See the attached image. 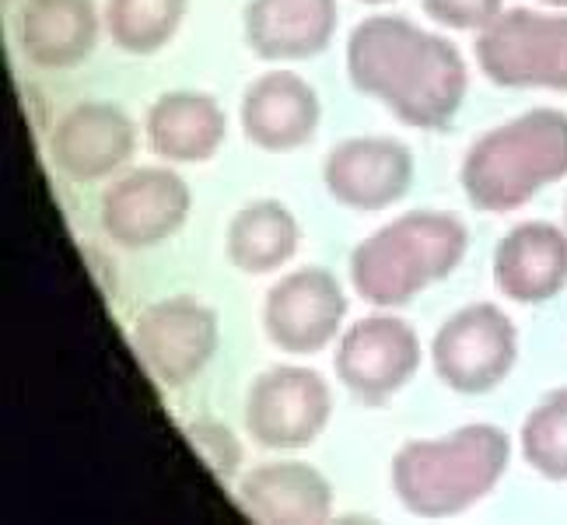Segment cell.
I'll return each mask as SVG.
<instances>
[{
  "mask_svg": "<svg viewBox=\"0 0 567 525\" xmlns=\"http://www.w3.org/2000/svg\"><path fill=\"white\" fill-rule=\"evenodd\" d=\"M347 81L413 130H445L466 102L470 71L452 39L403 14H372L347 39Z\"/></svg>",
  "mask_w": 567,
  "mask_h": 525,
  "instance_id": "cell-1",
  "label": "cell"
},
{
  "mask_svg": "<svg viewBox=\"0 0 567 525\" xmlns=\"http://www.w3.org/2000/svg\"><path fill=\"white\" fill-rule=\"evenodd\" d=\"M512 437L497 424H463L442 437H410L389 463V484L417 518H455L476 508L508 473Z\"/></svg>",
  "mask_w": 567,
  "mask_h": 525,
  "instance_id": "cell-2",
  "label": "cell"
},
{
  "mask_svg": "<svg viewBox=\"0 0 567 525\" xmlns=\"http://www.w3.org/2000/svg\"><path fill=\"white\" fill-rule=\"evenodd\" d=\"M470 253V228L452 210H410L392 217L351 249L354 295L372 309H403L431 284L452 277Z\"/></svg>",
  "mask_w": 567,
  "mask_h": 525,
  "instance_id": "cell-3",
  "label": "cell"
},
{
  "mask_svg": "<svg viewBox=\"0 0 567 525\" xmlns=\"http://www.w3.org/2000/svg\"><path fill=\"white\" fill-rule=\"evenodd\" d=\"M560 179H567V113L550 105L480 134L460 165L466 200L484 214H512Z\"/></svg>",
  "mask_w": 567,
  "mask_h": 525,
  "instance_id": "cell-4",
  "label": "cell"
},
{
  "mask_svg": "<svg viewBox=\"0 0 567 525\" xmlns=\"http://www.w3.org/2000/svg\"><path fill=\"white\" fill-rule=\"evenodd\" d=\"M476 63L501 87L567 92V11H501L476 32Z\"/></svg>",
  "mask_w": 567,
  "mask_h": 525,
  "instance_id": "cell-5",
  "label": "cell"
},
{
  "mask_svg": "<svg viewBox=\"0 0 567 525\" xmlns=\"http://www.w3.org/2000/svg\"><path fill=\"white\" fill-rule=\"evenodd\" d=\"M518 361V330L494 301L452 312L431 340V364L442 385L460 397H484L505 382Z\"/></svg>",
  "mask_w": 567,
  "mask_h": 525,
  "instance_id": "cell-6",
  "label": "cell"
},
{
  "mask_svg": "<svg viewBox=\"0 0 567 525\" xmlns=\"http://www.w3.org/2000/svg\"><path fill=\"white\" fill-rule=\"evenodd\" d=\"M137 361L162 389H186L217 358L221 319L193 295H168L144 305L134 319Z\"/></svg>",
  "mask_w": 567,
  "mask_h": 525,
  "instance_id": "cell-7",
  "label": "cell"
},
{
  "mask_svg": "<svg viewBox=\"0 0 567 525\" xmlns=\"http://www.w3.org/2000/svg\"><path fill=\"white\" fill-rule=\"evenodd\" d=\"M333 418V392L316 368L274 364L249 382L243 421L259 449H309Z\"/></svg>",
  "mask_w": 567,
  "mask_h": 525,
  "instance_id": "cell-8",
  "label": "cell"
},
{
  "mask_svg": "<svg viewBox=\"0 0 567 525\" xmlns=\"http://www.w3.org/2000/svg\"><path fill=\"white\" fill-rule=\"evenodd\" d=\"M193 210V189L176 168L141 165L123 172L102 193V231L120 249L144 253L183 231Z\"/></svg>",
  "mask_w": 567,
  "mask_h": 525,
  "instance_id": "cell-9",
  "label": "cell"
},
{
  "mask_svg": "<svg viewBox=\"0 0 567 525\" xmlns=\"http://www.w3.org/2000/svg\"><path fill=\"white\" fill-rule=\"evenodd\" d=\"M421 337L417 330L379 309L351 322L337 340L333 368L343 389L364 406H382L410 385L421 368Z\"/></svg>",
  "mask_w": 567,
  "mask_h": 525,
  "instance_id": "cell-10",
  "label": "cell"
},
{
  "mask_svg": "<svg viewBox=\"0 0 567 525\" xmlns=\"http://www.w3.org/2000/svg\"><path fill=\"white\" fill-rule=\"evenodd\" d=\"M259 319H264L267 340L284 354H319L343 333V284L322 267L291 270L267 291Z\"/></svg>",
  "mask_w": 567,
  "mask_h": 525,
  "instance_id": "cell-11",
  "label": "cell"
},
{
  "mask_svg": "<svg viewBox=\"0 0 567 525\" xmlns=\"http://www.w3.org/2000/svg\"><path fill=\"white\" fill-rule=\"evenodd\" d=\"M417 162L396 137H347L322 162V186L347 210L375 214L400 204L413 186Z\"/></svg>",
  "mask_w": 567,
  "mask_h": 525,
  "instance_id": "cell-12",
  "label": "cell"
},
{
  "mask_svg": "<svg viewBox=\"0 0 567 525\" xmlns=\"http://www.w3.org/2000/svg\"><path fill=\"white\" fill-rule=\"evenodd\" d=\"M137 151V126L116 102H78L50 134V158L71 183H99L120 172Z\"/></svg>",
  "mask_w": 567,
  "mask_h": 525,
  "instance_id": "cell-13",
  "label": "cell"
},
{
  "mask_svg": "<svg viewBox=\"0 0 567 525\" xmlns=\"http://www.w3.org/2000/svg\"><path fill=\"white\" fill-rule=\"evenodd\" d=\"M333 484L312 463L270 459L238 476L235 501L252 522L264 525H316L333 515Z\"/></svg>",
  "mask_w": 567,
  "mask_h": 525,
  "instance_id": "cell-14",
  "label": "cell"
},
{
  "mask_svg": "<svg viewBox=\"0 0 567 525\" xmlns=\"http://www.w3.org/2000/svg\"><path fill=\"white\" fill-rule=\"evenodd\" d=\"M238 120H243V134L259 151L288 155L316 137L322 105L316 87L295 71H270L246 87Z\"/></svg>",
  "mask_w": 567,
  "mask_h": 525,
  "instance_id": "cell-15",
  "label": "cell"
},
{
  "mask_svg": "<svg viewBox=\"0 0 567 525\" xmlns=\"http://www.w3.org/2000/svg\"><path fill=\"white\" fill-rule=\"evenodd\" d=\"M494 284L515 305H543L567 288V231L522 222L494 249Z\"/></svg>",
  "mask_w": 567,
  "mask_h": 525,
  "instance_id": "cell-16",
  "label": "cell"
},
{
  "mask_svg": "<svg viewBox=\"0 0 567 525\" xmlns=\"http://www.w3.org/2000/svg\"><path fill=\"white\" fill-rule=\"evenodd\" d=\"M337 0H249L243 29L249 50L270 63L312 60L333 42Z\"/></svg>",
  "mask_w": 567,
  "mask_h": 525,
  "instance_id": "cell-17",
  "label": "cell"
},
{
  "mask_svg": "<svg viewBox=\"0 0 567 525\" xmlns=\"http://www.w3.org/2000/svg\"><path fill=\"white\" fill-rule=\"evenodd\" d=\"M95 0H25L18 14V47L39 71H71L89 60L102 32Z\"/></svg>",
  "mask_w": 567,
  "mask_h": 525,
  "instance_id": "cell-18",
  "label": "cell"
},
{
  "mask_svg": "<svg viewBox=\"0 0 567 525\" xmlns=\"http://www.w3.org/2000/svg\"><path fill=\"white\" fill-rule=\"evenodd\" d=\"M147 147L168 165H204L225 144L228 116L207 92L176 87L151 102L144 116Z\"/></svg>",
  "mask_w": 567,
  "mask_h": 525,
  "instance_id": "cell-19",
  "label": "cell"
},
{
  "mask_svg": "<svg viewBox=\"0 0 567 525\" xmlns=\"http://www.w3.org/2000/svg\"><path fill=\"white\" fill-rule=\"evenodd\" d=\"M301 246V225L288 204L252 200L231 214L225 231V253L235 270L264 277L288 267Z\"/></svg>",
  "mask_w": 567,
  "mask_h": 525,
  "instance_id": "cell-20",
  "label": "cell"
},
{
  "mask_svg": "<svg viewBox=\"0 0 567 525\" xmlns=\"http://www.w3.org/2000/svg\"><path fill=\"white\" fill-rule=\"evenodd\" d=\"M189 0H105V32L130 56L165 50L183 29Z\"/></svg>",
  "mask_w": 567,
  "mask_h": 525,
  "instance_id": "cell-21",
  "label": "cell"
},
{
  "mask_svg": "<svg viewBox=\"0 0 567 525\" xmlns=\"http://www.w3.org/2000/svg\"><path fill=\"white\" fill-rule=\"evenodd\" d=\"M522 459L533 473L567 484V385L550 389L522 424Z\"/></svg>",
  "mask_w": 567,
  "mask_h": 525,
  "instance_id": "cell-22",
  "label": "cell"
},
{
  "mask_svg": "<svg viewBox=\"0 0 567 525\" xmlns=\"http://www.w3.org/2000/svg\"><path fill=\"white\" fill-rule=\"evenodd\" d=\"M183 434L189 449L200 455V463L221 480V484H231V480L243 473V442L238 434L214 418H193L183 424Z\"/></svg>",
  "mask_w": 567,
  "mask_h": 525,
  "instance_id": "cell-23",
  "label": "cell"
},
{
  "mask_svg": "<svg viewBox=\"0 0 567 525\" xmlns=\"http://www.w3.org/2000/svg\"><path fill=\"white\" fill-rule=\"evenodd\" d=\"M427 18L455 32H480L505 11V0H421Z\"/></svg>",
  "mask_w": 567,
  "mask_h": 525,
  "instance_id": "cell-24",
  "label": "cell"
},
{
  "mask_svg": "<svg viewBox=\"0 0 567 525\" xmlns=\"http://www.w3.org/2000/svg\"><path fill=\"white\" fill-rule=\"evenodd\" d=\"M543 4H550V8H557V11H567V0H543Z\"/></svg>",
  "mask_w": 567,
  "mask_h": 525,
  "instance_id": "cell-25",
  "label": "cell"
},
{
  "mask_svg": "<svg viewBox=\"0 0 567 525\" xmlns=\"http://www.w3.org/2000/svg\"><path fill=\"white\" fill-rule=\"evenodd\" d=\"M361 4H389V0H361Z\"/></svg>",
  "mask_w": 567,
  "mask_h": 525,
  "instance_id": "cell-26",
  "label": "cell"
},
{
  "mask_svg": "<svg viewBox=\"0 0 567 525\" xmlns=\"http://www.w3.org/2000/svg\"><path fill=\"white\" fill-rule=\"evenodd\" d=\"M564 222H567V200H564Z\"/></svg>",
  "mask_w": 567,
  "mask_h": 525,
  "instance_id": "cell-27",
  "label": "cell"
}]
</instances>
